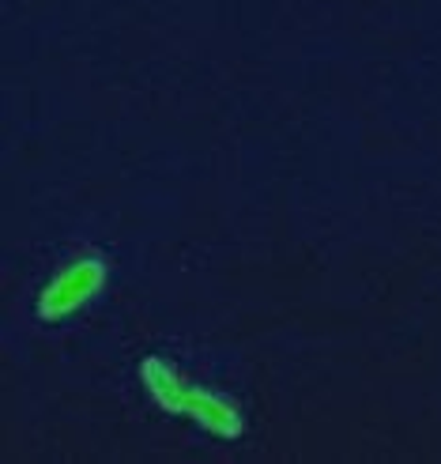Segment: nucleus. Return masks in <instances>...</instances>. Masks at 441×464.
Masks as SVG:
<instances>
[{
    "mask_svg": "<svg viewBox=\"0 0 441 464\" xmlns=\"http://www.w3.org/2000/svg\"><path fill=\"white\" fill-rule=\"evenodd\" d=\"M144 385L155 397L158 408H167L174 415H189L193 423H200L204 430H212L219 438H238L242 434V411L238 404H230L226 397L212 389H200L181 374L177 366L162 362V359H148L144 362Z\"/></svg>",
    "mask_w": 441,
    "mask_h": 464,
    "instance_id": "obj_1",
    "label": "nucleus"
},
{
    "mask_svg": "<svg viewBox=\"0 0 441 464\" xmlns=\"http://www.w3.org/2000/svg\"><path fill=\"white\" fill-rule=\"evenodd\" d=\"M106 284V268L99 257H80L76 265H68L57 280L42 291V317H68V314H76L83 303H91Z\"/></svg>",
    "mask_w": 441,
    "mask_h": 464,
    "instance_id": "obj_2",
    "label": "nucleus"
}]
</instances>
